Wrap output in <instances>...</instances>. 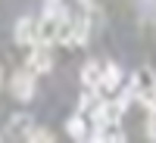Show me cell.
<instances>
[{"mask_svg":"<svg viewBox=\"0 0 156 143\" xmlns=\"http://www.w3.org/2000/svg\"><path fill=\"white\" fill-rule=\"evenodd\" d=\"M34 72L31 69H19L16 75L9 78V90H12V97H16L19 103H31L34 94H37V81H34Z\"/></svg>","mask_w":156,"mask_h":143,"instance_id":"3957f363","label":"cell"},{"mask_svg":"<svg viewBox=\"0 0 156 143\" xmlns=\"http://www.w3.org/2000/svg\"><path fill=\"white\" fill-rule=\"evenodd\" d=\"M69 12L66 9H56V12H44L41 22H37V41L47 44V47H56L66 41V28H69Z\"/></svg>","mask_w":156,"mask_h":143,"instance_id":"7a4b0ae2","label":"cell"},{"mask_svg":"<svg viewBox=\"0 0 156 143\" xmlns=\"http://www.w3.org/2000/svg\"><path fill=\"white\" fill-rule=\"evenodd\" d=\"M103 69H106V62H100V59L84 62V66H81V87L97 90L100 87V78H103Z\"/></svg>","mask_w":156,"mask_h":143,"instance_id":"30bf717a","label":"cell"},{"mask_svg":"<svg viewBox=\"0 0 156 143\" xmlns=\"http://www.w3.org/2000/svg\"><path fill=\"white\" fill-rule=\"evenodd\" d=\"M25 69H31L34 75H47L53 72V47L47 44H34L28 50V56H25Z\"/></svg>","mask_w":156,"mask_h":143,"instance_id":"277c9868","label":"cell"},{"mask_svg":"<svg viewBox=\"0 0 156 143\" xmlns=\"http://www.w3.org/2000/svg\"><path fill=\"white\" fill-rule=\"evenodd\" d=\"M119 100L125 103V106L128 103H144L147 109H153L156 106V72H150V69L134 72L131 78H128V84H125Z\"/></svg>","mask_w":156,"mask_h":143,"instance_id":"6da1fadb","label":"cell"},{"mask_svg":"<svg viewBox=\"0 0 156 143\" xmlns=\"http://www.w3.org/2000/svg\"><path fill=\"white\" fill-rule=\"evenodd\" d=\"M0 81H3V72H0Z\"/></svg>","mask_w":156,"mask_h":143,"instance_id":"2e32d148","label":"cell"},{"mask_svg":"<svg viewBox=\"0 0 156 143\" xmlns=\"http://www.w3.org/2000/svg\"><path fill=\"white\" fill-rule=\"evenodd\" d=\"M28 140H34V143H53L56 137L50 134V131H44V128H37V124H34V131H31V137H28Z\"/></svg>","mask_w":156,"mask_h":143,"instance_id":"7c38bea8","label":"cell"},{"mask_svg":"<svg viewBox=\"0 0 156 143\" xmlns=\"http://www.w3.org/2000/svg\"><path fill=\"white\" fill-rule=\"evenodd\" d=\"M31 131H34V118H31V115H12V118L6 121V131L3 134L9 140H28Z\"/></svg>","mask_w":156,"mask_h":143,"instance_id":"ba28073f","label":"cell"},{"mask_svg":"<svg viewBox=\"0 0 156 143\" xmlns=\"http://www.w3.org/2000/svg\"><path fill=\"white\" fill-rule=\"evenodd\" d=\"M62 9V0H44V12H56Z\"/></svg>","mask_w":156,"mask_h":143,"instance_id":"5bb4252c","label":"cell"},{"mask_svg":"<svg viewBox=\"0 0 156 143\" xmlns=\"http://www.w3.org/2000/svg\"><path fill=\"white\" fill-rule=\"evenodd\" d=\"M90 140L97 143H122L125 140V128L122 121H94V128H90Z\"/></svg>","mask_w":156,"mask_h":143,"instance_id":"8992f818","label":"cell"},{"mask_svg":"<svg viewBox=\"0 0 156 143\" xmlns=\"http://www.w3.org/2000/svg\"><path fill=\"white\" fill-rule=\"evenodd\" d=\"M122 84V72L115 62H106V69H103V78H100V87H97V94L100 97H112L115 90H119Z\"/></svg>","mask_w":156,"mask_h":143,"instance_id":"9c48e42d","label":"cell"},{"mask_svg":"<svg viewBox=\"0 0 156 143\" xmlns=\"http://www.w3.org/2000/svg\"><path fill=\"white\" fill-rule=\"evenodd\" d=\"M66 134L72 140H90V124H87V118H84L81 112L72 115V118L66 121Z\"/></svg>","mask_w":156,"mask_h":143,"instance_id":"8fae6325","label":"cell"},{"mask_svg":"<svg viewBox=\"0 0 156 143\" xmlns=\"http://www.w3.org/2000/svg\"><path fill=\"white\" fill-rule=\"evenodd\" d=\"M78 3H90V0H78Z\"/></svg>","mask_w":156,"mask_h":143,"instance_id":"9a60e30c","label":"cell"},{"mask_svg":"<svg viewBox=\"0 0 156 143\" xmlns=\"http://www.w3.org/2000/svg\"><path fill=\"white\" fill-rule=\"evenodd\" d=\"M147 137H150V140H156V106H153V109H147Z\"/></svg>","mask_w":156,"mask_h":143,"instance_id":"4fadbf2b","label":"cell"},{"mask_svg":"<svg viewBox=\"0 0 156 143\" xmlns=\"http://www.w3.org/2000/svg\"><path fill=\"white\" fill-rule=\"evenodd\" d=\"M87 34H90V19L87 16H72L69 19V28H66V41H62V47H84L87 44Z\"/></svg>","mask_w":156,"mask_h":143,"instance_id":"5b68a950","label":"cell"},{"mask_svg":"<svg viewBox=\"0 0 156 143\" xmlns=\"http://www.w3.org/2000/svg\"><path fill=\"white\" fill-rule=\"evenodd\" d=\"M12 37H16L19 47L31 50L34 44H41V41H37V22H34L31 16H22V19L16 22V31H12Z\"/></svg>","mask_w":156,"mask_h":143,"instance_id":"52a82bcc","label":"cell"}]
</instances>
